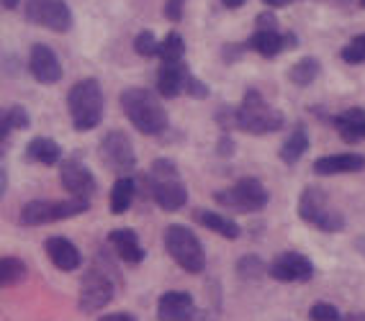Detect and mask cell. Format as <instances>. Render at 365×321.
I'll list each match as a JSON object with an SVG mask.
<instances>
[{
  "instance_id": "obj_23",
  "label": "cell",
  "mask_w": 365,
  "mask_h": 321,
  "mask_svg": "<svg viewBox=\"0 0 365 321\" xmlns=\"http://www.w3.org/2000/svg\"><path fill=\"white\" fill-rule=\"evenodd\" d=\"M24 157H26V162H36V164L52 167V164L62 162V147L49 137H34L26 144Z\"/></svg>"
},
{
  "instance_id": "obj_10",
  "label": "cell",
  "mask_w": 365,
  "mask_h": 321,
  "mask_svg": "<svg viewBox=\"0 0 365 321\" xmlns=\"http://www.w3.org/2000/svg\"><path fill=\"white\" fill-rule=\"evenodd\" d=\"M24 16H26L29 23L49 28L54 33H67L75 23L72 11L65 0H26Z\"/></svg>"
},
{
  "instance_id": "obj_27",
  "label": "cell",
  "mask_w": 365,
  "mask_h": 321,
  "mask_svg": "<svg viewBox=\"0 0 365 321\" xmlns=\"http://www.w3.org/2000/svg\"><path fill=\"white\" fill-rule=\"evenodd\" d=\"M29 275L26 263L16 255H3L0 257V285L3 288H14L19 283H24Z\"/></svg>"
},
{
  "instance_id": "obj_19",
  "label": "cell",
  "mask_w": 365,
  "mask_h": 321,
  "mask_svg": "<svg viewBox=\"0 0 365 321\" xmlns=\"http://www.w3.org/2000/svg\"><path fill=\"white\" fill-rule=\"evenodd\" d=\"M190 70L185 62H163V67L157 70V93L163 98H178L180 93H185L188 85Z\"/></svg>"
},
{
  "instance_id": "obj_22",
  "label": "cell",
  "mask_w": 365,
  "mask_h": 321,
  "mask_svg": "<svg viewBox=\"0 0 365 321\" xmlns=\"http://www.w3.org/2000/svg\"><path fill=\"white\" fill-rule=\"evenodd\" d=\"M193 219L201 223L203 229L216 231V234L229 239V242H235V239L242 236V226L232 216H224V214H216V211L198 209V211H193Z\"/></svg>"
},
{
  "instance_id": "obj_37",
  "label": "cell",
  "mask_w": 365,
  "mask_h": 321,
  "mask_svg": "<svg viewBox=\"0 0 365 321\" xmlns=\"http://www.w3.org/2000/svg\"><path fill=\"white\" fill-rule=\"evenodd\" d=\"M216 152H219V157H232V154H235V142H232V137H229L227 132H224L222 139H219Z\"/></svg>"
},
{
  "instance_id": "obj_31",
  "label": "cell",
  "mask_w": 365,
  "mask_h": 321,
  "mask_svg": "<svg viewBox=\"0 0 365 321\" xmlns=\"http://www.w3.org/2000/svg\"><path fill=\"white\" fill-rule=\"evenodd\" d=\"M339 57H342V62H347V65H365V33L352 36V39L342 46Z\"/></svg>"
},
{
  "instance_id": "obj_44",
  "label": "cell",
  "mask_w": 365,
  "mask_h": 321,
  "mask_svg": "<svg viewBox=\"0 0 365 321\" xmlns=\"http://www.w3.org/2000/svg\"><path fill=\"white\" fill-rule=\"evenodd\" d=\"M355 247H358L360 252H363V255H365V236H360L358 242H355Z\"/></svg>"
},
{
  "instance_id": "obj_32",
  "label": "cell",
  "mask_w": 365,
  "mask_h": 321,
  "mask_svg": "<svg viewBox=\"0 0 365 321\" xmlns=\"http://www.w3.org/2000/svg\"><path fill=\"white\" fill-rule=\"evenodd\" d=\"M160 44L163 41H157V36L152 31H139L137 36H134V52L139 54V57H160Z\"/></svg>"
},
{
  "instance_id": "obj_8",
  "label": "cell",
  "mask_w": 365,
  "mask_h": 321,
  "mask_svg": "<svg viewBox=\"0 0 365 321\" xmlns=\"http://www.w3.org/2000/svg\"><path fill=\"white\" fill-rule=\"evenodd\" d=\"M214 201L235 214H260L270 201V193L257 177H240L227 190H216Z\"/></svg>"
},
{
  "instance_id": "obj_21",
  "label": "cell",
  "mask_w": 365,
  "mask_h": 321,
  "mask_svg": "<svg viewBox=\"0 0 365 321\" xmlns=\"http://www.w3.org/2000/svg\"><path fill=\"white\" fill-rule=\"evenodd\" d=\"M332 126L337 129L339 139L347 144L365 142V108H347V111L332 116Z\"/></svg>"
},
{
  "instance_id": "obj_17",
  "label": "cell",
  "mask_w": 365,
  "mask_h": 321,
  "mask_svg": "<svg viewBox=\"0 0 365 321\" xmlns=\"http://www.w3.org/2000/svg\"><path fill=\"white\" fill-rule=\"evenodd\" d=\"M106 242L111 244L113 255L126 265H142L147 252H144L142 242H139V234L134 229H113L108 231Z\"/></svg>"
},
{
  "instance_id": "obj_41",
  "label": "cell",
  "mask_w": 365,
  "mask_h": 321,
  "mask_svg": "<svg viewBox=\"0 0 365 321\" xmlns=\"http://www.w3.org/2000/svg\"><path fill=\"white\" fill-rule=\"evenodd\" d=\"M224 3V8H229V11H237V8H242L247 0H222Z\"/></svg>"
},
{
  "instance_id": "obj_3",
  "label": "cell",
  "mask_w": 365,
  "mask_h": 321,
  "mask_svg": "<svg viewBox=\"0 0 365 321\" xmlns=\"http://www.w3.org/2000/svg\"><path fill=\"white\" fill-rule=\"evenodd\" d=\"M283 126H286V116L267 103L260 90L247 88L242 103L235 108V129L252 137H265V134L281 132Z\"/></svg>"
},
{
  "instance_id": "obj_45",
  "label": "cell",
  "mask_w": 365,
  "mask_h": 321,
  "mask_svg": "<svg viewBox=\"0 0 365 321\" xmlns=\"http://www.w3.org/2000/svg\"><path fill=\"white\" fill-rule=\"evenodd\" d=\"M360 6H363V8H365V0H360Z\"/></svg>"
},
{
  "instance_id": "obj_18",
  "label": "cell",
  "mask_w": 365,
  "mask_h": 321,
  "mask_svg": "<svg viewBox=\"0 0 365 321\" xmlns=\"http://www.w3.org/2000/svg\"><path fill=\"white\" fill-rule=\"evenodd\" d=\"M44 252L49 257V263L62 273H75L83 265V255L80 249L67 239V236H49L44 242Z\"/></svg>"
},
{
  "instance_id": "obj_1",
  "label": "cell",
  "mask_w": 365,
  "mask_h": 321,
  "mask_svg": "<svg viewBox=\"0 0 365 321\" xmlns=\"http://www.w3.org/2000/svg\"><path fill=\"white\" fill-rule=\"evenodd\" d=\"M116 280H118V270L116 265L98 252L93 265L88 268V273L80 280V293H78V308L83 314H96L101 308H106L113 301L116 295Z\"/></svg>"
},
{
  "instance_id": "obj_20",
  "label": "cell",
  "mask_w": 365,
  "mask_h": 321,
  "mask_svg": "<svg viewBox=\"0 0 365 321\" xmlns=\"http://www.w3.org/2000/svg\"><path fill=\"white\" fill-rule=\"evenodd\" d=\"M365 170V157L355 152H339V154H327V157L314 159V172L317 175H350V172Z\"/></svg>"
},
{
  "instance_id": "obj_2",
  "label": "cell",
  "mask_w": 365,
  "mask_h": 321,
  "mask_svg": "<svg viewBox=\"0 0 365 321\" xmlns=\"http://www.w3.org/2000/svg\"><path fill=\"white\" fill-rule=\"evenodd\" d=\"M121 111L131 121V126L147 137H160L170 124L165 105L147 88H126L121 93Z\"/></svg>"
},
{
  "instance_id": "obj_13",
  "label": "cell",
  "mask_w": 365,
  "mask_h": 321,
  "mask_svg": "<svg viewBox=\"0 0 365 321\" xmlns=\"http://www.w3.org/2000/svg\"><path fill=\"white\" fill-rule=\"evenodd\" d=\"M267 275L278 283H309L314 278V263L301 252H281L267 265Z\"/></svg>"
},
{
  "instance_id": "obj_43",
  "label": "cell",
  "mask_w": 365,
  "mask_h": 321,
  "mask_svg": "<svg viewBox=\"0 0 365 321\" xmlns=\"http://www.w3.org/2000/svg\"><path fill=\"white\" fill-rule=\"evenodd\" d=\"M19 3L21 0H3V8H6V11H14V8H19Z\"/></svg>"
},
{
  "instance_id": "obj_16",
  "label": "cell",
  "mask_w": 365,
  "mask_h": 321,
  "mask_svg": "<svg viewBox=\"0 0 365 321\" xmlns=\"http://www.w3.org/2000/svg\"><path fill=\"white\" fill-rule=\"evenodd\" d=\"M193 311L196 301L185 290H168L157 301V321H188Z\"/></svg>"
},
{
  "instance_id": "obj_42",
  "label": "cell",
  "mask_w": 365,
  "mask_h": 321,
  "mask_svg": "<svg viewBox=\"0 0 365 321\" xmlns=\"http://www.w3.org/2000/svg\"><path fill=\"white\" fill-rule=\"evenodd\" d=\"M345 321H365V314L363 311H352V314L345 316Z\"/></svg>"
},
{
  "instance_id": "obj_7",
  "label": "cell",
  "mask_w": 365,
  "mask_h": 321,
  "mask_svg": "<svg viewBox=\"0 0 365 321\" xmlns=\"http://www.w3.org/2000/svg\"><path fill=\"white\" fill-rule=\"evenodd\" d=\"M88 209H91V198L67 196L65 201H29L21 206L19 223L21 226H44V223L80 216Z\"/></svg>"
},
{
  "instance_id": "obj_5",
  "label": "cell",
  "mask_w": 365,
  "mask_h": 321,
  "mask_svg": "<svg viewBox=\"0 0 365 321\" xmlns=\"http://www.w3.org/2000/svg\"><path fill=\"white\" fill-rule=\"evenodd\" d=\"M163 242L165 252H168L175 265L180 270H185L188 275H201L206 270V252H203V244L198 242V236L182 226V223H170L168 229L163 231Z\"/></svg>"
},
{
  "instance_id": "obj_35",
  "label": "cell",
  "mask_w": 365,
  "mask_h": 321,
  "mask_svg": "<svg viewBox=\"0 0 365 321\" xmlns=\"http://www.w3.org/2000/svg\"><path fill=\"white\" fill-rule=\"evenodd\" d=\"M182 8H185V0H168V3H165V19L180 21Z\"/></svg>"
},
{
  "instance_id": "obj_14",
  "label": "cell",
  "mask_w": 365,
  "mask_h": 321,
  "mask_svg": "<svg viewBox=\"0 0 365 321\" xmlns=\"http://www.w3.org/2000/svg\"><path fill=\"white\" fill-rule=\"evenodd\" d=\"M245 44H247L250 52H257L260 57L273 59L286 52V49L299 46V39H296V33H283L278 28H255V33Z\"/></svg>"
},
{
  "instance_id": "obj_4",
  "label": "cell",
  "mask_w": 365,
  "mask_h": 321,
  "mask_svg": "<svg viewBox=\"0 0 365 321\" xmlns=\"http://www.w3.org/2000/svg\"><path fill=\"white\" fill-rule=\"evenodd\" d=\"M103 90L96 78L78 80L67 93V111H70L75 132H93L103 121Z\"/></svg>"
},
{
  "instance_id": "obj_12",
  "label": "cell",
  "mask_w": 365,
  "mask_h": 321,
  "mask_svg": "<svg viewBox=\"0 0 365 321\" xmlns=\"http://www.w3.org/2000/svg\"><path fill=\"white\" fill-rule=\"evenodd\" d=\"M59 183L67 190V196L75 198H91L98 190L93 172L88 170V164H83V159L78 154L62 159V164H59Z\"/></svg>"
},
{
  "instance_id": "obj_28",
  "label": "cell",
  "mask_w": 365,
  "mask_h": 321,
  "mask_svg": "<svg viewBox=\"0 0 365 321\" xmlns=\"http://www.w3.org/2000/svg\"><path fill=\"white\" fill-rule=\"evenodd\" d=\"M322 73V62L317 57H301L291 70H288V80L299 88H309L314 80L319 78Z\"/></svg>"
},
{
  "instance_id": "obj_6",
  "label": "cell",
  "mask_w": 365,
  "mask_h": 321,
  "mask_svg": "<svg viewBox=\"0 0 365 321\" xmlns=\"http://www.w3.org/2000/svg\"><path fill=\"white\" fill-rule=\"evenodd\" d=\"M299 216L304 223L314 229L324 231V234H339L345 231L347 221L337 209H332L329 196L317 185H307L299 196Z\"/></svg>"
},
{
  "instance_id": "obj_38",
  "label": "cell",
  "mask_w": 365,
  "mask_h": 321,
  "mask_svg": "<svg viewBox=\"0 0 365 321\" xmlns=\"http://www.w3.org/2000/svg\"><path fill=\"white\" fill-rule=\"evenodd\" d=\"M188 321H216V319H214V314H211L209 308H196Z\"/></svg>"
},
{
  "instance_id": "obj_33",
  "label": "cell",
  "mask_w": 365,
  "mask_h": 321,
  "mask_svg": "<svg viewBox=\"0 0 365 321\" xmlns=\"http://www.w3.org/2000/svg\"><path fill=\"white\" fill-rule=\"evenodd\" d=\"M309 319L312 321H345V316L339 314L337 306L332 303H314L309 308Z\"/></svg>"
},
{
  "instance_id": "obj_15",
  "label": "cell",
  "mask_w": 365,
  "mask_h": 321,
  "mask_svg": "<svg viewBox=\"0 0 365 321\" xmlns=\"http://www.w3.org/2000/svg\"><path fill=\"white\" fill-rule=\"evenodd\" d=\"M29 73L41 85H54V83L62 80V65H59V57L54 54L52 46L46 44L31 46V52H29Z\"/></svg>"
},
{
  "instance_id": "obj_30",
  "label": "cell",
  "mask_w": 365,
  "mask_h": 321,
  "mask_svg": "<svg viewBox=\"0 0 365 321\" xmlns=\"http://www.w3.org/2000/svg\"><path fill=\"white\" fill-rule=\"evenodd\" d=\"M185 57V41L178 31H170L160 44V59L163 62H180Z\"/></svg>"
},
{
  "instance_id": "obj_39",
  "label": "cell",
  "mask_w": 365,
  "mask_h": 321,
  "mask_svg": "<svg viewBox=\"0 0 365 321\" xmlns=\"http://www.w3.org/2000/svg\"><path fill=\"white\" fill-rule=\"evenodd\" d=\"M98 321H137L131 314H124V311H118V314H108V316H101Z\"/></svg>"
},
{
  "instance_id": "obj_11",
  "label": "cell",
  "mask_w": 365,
  "mask_h": 321,
  "mask_svg": "<svg viewBox=\"0 0 365 321\" xmlns=\"http://www.w3.org/2000/svg\"><path fill=\"white\" fill-rule=\"evenodd\" d=\"M144 183H147V190H150V198L157 206L168 214L173 211H180L182 206L188 204V188L185 183L178 177H152L150 172L144 175Z\"/></svg>"
},
{
  "instance_id": "obj_9",
  "label": "cell",
  "mask_w": 365,
  "mask_h": 321,
  "mask_svg": "<svg viewBox=\"0 0 365 321\" xmlns=\"http://www.w3.org/2000/svg\"><path fill=\"white\" fill-rule=\"evenodd\" d=\"M98 157H101V162L111 172H116L118 177L131 175L134 167H137V152H134L129 134L118 132V129H113V132H108L101 139Z\"/></svg>"
},
{
  "instance_id": "obj_40",
  "label": "cell",
  "mask_w": 365,
  "mask_h": 321,
  "mask_svg": "<svg viewBox=\"0 0 365 321\" xmlns=\"http://www.w3.org/2000/svg\"><path fill=\"white\" fill-rule=\"evenodd\" d=\"M267 8H286V6H291L294 0H262Z\"/></svg>"
},
{
  "instance_id": "obj_26",
  "label": "cell",
  "mask_w": 365,
  "mask_h": 321,
  "mask_svg": "<svg viewBox=\"0 0 365 321\" xmlns=\"http://www.w3.org/2000/svg\"><path fill=\"white\" fill-rule=\"evenodd\" d=\"M31 126V116L24 105H8L3 108V116H0V139L6 144V139L14 132H21V129H29Z\"/></svg>"
},
{
  "instance_id": "obj_34",
  "label": "cell",
  "mask_w": 365,
  "mask_h": 321,
  "mask_svg": "<svg viewBox=\"0 0 365 321\" xmlns=\"http://www.w3.org/2000/svg\"><path fill=\"white\" fill-rule=\"evenodd\" d=\"M185 93H188L190 98L203 100V98H209V85H206L203 80H198L196 75H190V78H188V85H185Z\"/></svg>"
},
{
  "instance_id": "obj_24",
  "label": "cell",
  "mask_w": 365,
  "mask_h": 321,
  "mask_svg": "<svg viewBox=\"0 0 365 321\" xmlns=\"http://www.w3.org/2000/svg\"><path fill=\"white\" fill-rule=\"evenodd\" d=\"M134 196H137V180L131 175L116 177V183L111 188V196H108V204H111V214H126L134 204Z\"/></svg>"
},
{
  "instance_id": "obj_36",
  "label": "cell",
  "mask_w": 365,
  "mask_h": 321,
  "mask_svg": "<svg viewBox=\"0 0 365 321\" xmlns=\"http://www.w3.org/2000/svg\"><path fill=\"white\" fill-rule=\"evenodd\" d=\"M255 26H257V28H278V19H275L273 8L257 16V19H255Z\"/></svg>"
},
{
  "instance_id": "obj_29",
  "label": "cell",
  "mask_w": 365,
  "mask_h": 321,
  "mask_svg": "<svg viewBox=\"0 0 365 321\" xmlns=\"http://www.w3.org/2000/svg\"><path fill=\"white\" fill-rule=\"evenodd\" d=\"M267 273V265L257 255H245L237 260V275L242 280H260Z\"/></svg>"
},
{
  "instance_id": "obj_25",
  "label": "cell",
  "mask_w": 365,
  "mask_h": 321,
  "mask_svg": "<svg viewBox=\"0 0 365 321\" xmlns=\"http://www.w3.org/2000/svg\"><path fill=\"white\" fill-rule=\"evenodd\" d=\"M309 144H312V142H309L307 129H304V126L299 124V126L294 129V132L288 134V139L283 142V147H281V152H278V154H281L283 162L294 167V164L299 162V159L309 152Z\"/></svg>"
}]
</instances>
